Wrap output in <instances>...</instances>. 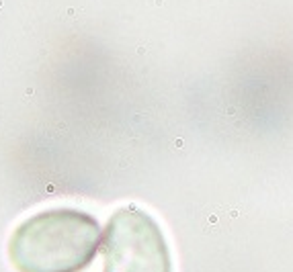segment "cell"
Returning <instances> with one entry per match:
<instances>
[{
    "label": "cell",
    "instance_id": "cell-1",
    "mask_svg": "<svg viewBox=\"0 0 293 272\" xmlns=\"http://www.w3.org/2000/svg\"><path fill=\"white\" fill-rule=\"evenodd\" d=\"M103 233L94 217L76 209H51L23 221L8 244L19 272H82L99 252Z\"/></svg>",
    "mask_w": 293,
    "mask_h": 272
},
{
    "label": "cell",
    "instance_id": "cell-2",
    "mask_svg": "<svg viewBox=\"0 0 293 272\" xmlns=\"http://www.w3.org/2000/svg\"><path fill=\"white\" fill-rule=\"evenodd\" d=\"M103 272H172L162 229L146 211H115L103 235Z\"/></svg>",
    "mask_w": 293,
    "mask_h": 272
}]
</instances>
